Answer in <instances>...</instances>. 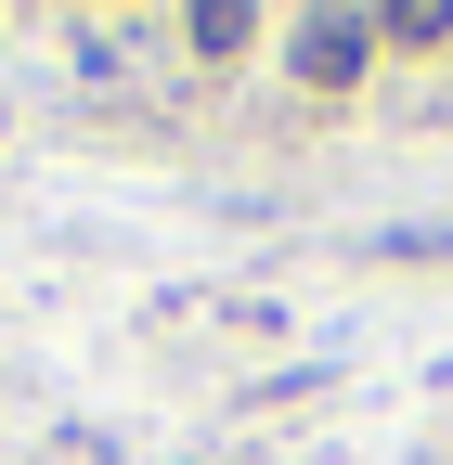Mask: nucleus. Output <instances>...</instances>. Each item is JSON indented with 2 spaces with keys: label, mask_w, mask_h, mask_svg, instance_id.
<instances>
[{
  "label": "nucleus",
  "mask_w": 453,
  "mask_h": 465,
  "mask_svg": "<svg viewBox=\"0 0 453 465\" xmlns=\"http://www.w3.org/2000/svg\"><path fill=\"white\" fill-rule=\"evenodd\" d=\"M363 39H376L363 14H311L298 26V78H363Z\"/></svg>",
  "instance_id": "nucleus-1"
},
{
  "label": "nucleus",
  "mask_w": 453,
  "mask_h": 465,
  "mask_svg": "<svg viewBox=\"0 0 453 465\" xmlns=\"http://www.w3.org/2000/svg\"><path fill=\"white\" fill-rule=\"evenodd\" d=\"M388 259H453V220H415V232H388Z\"/></svg>",
  "instance_id": "nucleus-2"
}]
</instances>
